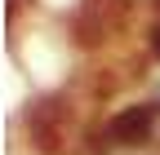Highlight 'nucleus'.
Returning <instances> with one entry per match:
<instances>
[{
	"label": "nucleus",
	"instance_id": "nucleus-1",
	"mask_svg": "<svg viewBox=\"0 0 160 155\" xmlns=\"http://www.w3.org/2000/svg\"><path fill=\"white\" fill-rule=\"evenodd\" d=\"M151 124H156V106H125L102 129V138L111 146H133V142H147L151 138Z\"/></svg>",
	"mask_w": 160,
	"mask_h": 155
}]
</instances>
